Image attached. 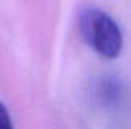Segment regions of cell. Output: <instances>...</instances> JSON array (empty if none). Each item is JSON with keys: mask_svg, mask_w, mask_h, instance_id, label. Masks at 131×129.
<instances>
[{"mask_svg": "<svg viewBox=\"0 0 131 129\" xmlns=\"http://www.w3.org/2000/svg\"><path fill=\"white\" fill-rule=\"evenodd\" d=\"M79 29L85 43L105 59H114L122 52L124 38L119 24L107 12L89 8L81 12Z\"/></svg>", "mask_w": 131, "mask_h": 129, "instance_id": "cell-1", "label": "cell"}, {"mask_svg": "<svg viewBox=\"0 0 131 129\" xmlns=\"http://www.w3.org/2000/svg\"><path fill=\"white\" fill-rule=\"evenodd\" d=\"M0 129H14L11 115L6 109V106L0 102Z\"/></svg>", "mask_w": 131, "mask_h": 129, "instance_id": "cell-2", "label": "cell"}]
</instances>
